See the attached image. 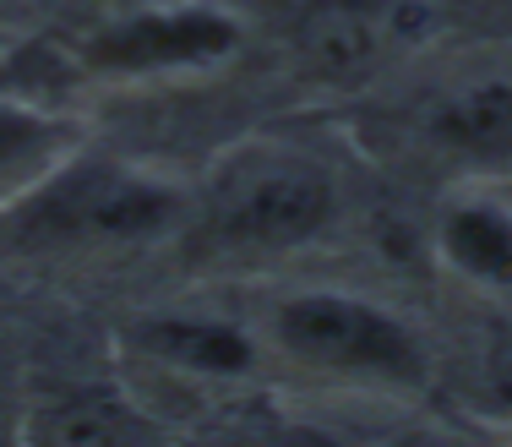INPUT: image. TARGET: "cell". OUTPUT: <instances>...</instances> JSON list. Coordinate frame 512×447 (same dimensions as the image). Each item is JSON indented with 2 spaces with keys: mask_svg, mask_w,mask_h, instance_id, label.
Returning a JSON list of instances; mask_svg holds the SVG:
<instances>
[{
  "mask_svg": "<svg viewBox=\"0 0 512 447\" xmlns=\"http://www.w3.org/2000/svg\"><path fill=\"white\" fill-rule=\"evenodd\" d=\"M431 148L453 153V159L485 169L512 159V71H485V77L463 82L447 99H436L425 120Z\"/></svg>",
  "mask_w": 512,
  "mask_h": 447,
  "instance_id": "cell-6",
  "label": "cell"
},
{
  "mask_svg": "<svg viewBox=\"0 0 512 447\" xmlns=\"http://www.w3.org/2000/svg\"><path fill=\"white\" fill-rule=\"evenodd\" d=\"M39 431L50 442H120V437H142L148 420H137L131 409H115L109 398H71L55 415L39 420Z\"/></svg>",
  "mask_w": 512,
  "mask_h": 447,
  "instance_id": "cell-10",
  "label": "cell"
},
{
  "mask_svg": "<svg viewBox=\"0 0 512 447\" xmlns=\"http://www.w3.org/2000/svg\"><path fill=\"white\" fill-rule=\"evenodd\" d=\"M409 39L398 0H316L295 28V55L322 82H365Z\"/></svg>",
  "mask_w": 512,
  "mask_h": 447,
  "instance_id": "cell-5",
  "label": "cell"
},
{
  "mask_svg": "<svg viewBox=\"0 0 512 447\" xmlns=\"http://www.w3.org/2000/svg\"><path fill=\"white\" fill-rule=\"evenodd\" d=\"M180 219H186V197L169 180L115 159L66 153L50 175L33 180L0 213V251L88 262L148 246V240L180 229Z\"/></svg>",
  "mask_w": 512,
  "mask_h": 447,
  "instance_id": "cell-1",
  "label": "cell"
},
{
  "mask_svg": "<svg viewBox=\"0 0 512 447\" xmlns=\"http://www.w3.org/2000/svg\"><path fill=\"white\" fill-rule=\"evenodd\" d=\"M71 153V126L33 104L0 99V213Z\"/></svg>",
  "mask_w": 512,
  "mask_h": 447,
  "instance_id": "cell-8",
  "label": "cell"
},
{
  "mask_svg": "<svg viewBox=\"0 0 512 447\" xmlns=\"http://www.w3.org/2000/svg\"><path fill=\"white\" fill-rule=\"evenodd\" d=\"M137 344L153 360L180 371H197V377H235L251 366L256 349L224 322H197V317H169V322H148L137 328Z\"/></svg>",
  "mask_w": 512,
  "mask_h": 447,
  "instance_id": "cell-9",
  "label": "cell"
},
{
  "mask_svg": "<svg viewBox=\"0 0 512 447\" xmlns=\"http://www.w3.org/2000/svg\"><path fill=\"white\" fill-rule=\"evenodd\" d=\"M267 338L289 366L333 382L404 388V382L425 377L420 344H414L404 322L360 295H338V289H300V295L278 300Z\"/></svg>",
  "mask_w": 512,
  "mask_h": 447,
  "instance_id": "cell-3",
  "label": "cell"
},
{
  "mask_svg": "<svg viewBox=\"0 0 512 447\" xmlns=\"http://www.w3.org/2000/svg\"><path fill=\"white\" fill-rule=\"evenodd\" d=\"M436 246L463 279L491 289L512 284V213L502 202H485V197L453 202L436 224Z\"/></svg>",
  "mask_w": 512,
  "mask_h": 447,
  "instance_id": "cell-7",
  "label": "cell"
},
{
  "mask_svg": "<svg viewBox=\"0 0 512 447\" xmlns=\"http://www.w3.org/2000/svg\"><path fill=\"white\" fill-rule=\"evenodd\" d=\"M240 28L224 11L180 6V11H137L109 22L88 39V66L104 77H164V71H197L229 60Z\"/></svg>",
  "mask_w": 512,
  "mask_h": 447,
  "instance_id": "cell-4",
  "label": "cell"
},
{
  "mask_svg": "<svg viewBox=\"0 0 512 447\" xmlns=\"http://www.w3.org/2000/svg\"><path fill=\"white\" fill-rule=\"evenodd\" d=\"M333 213L338 186L316 159L251 148L218 169L202 202H186L180 246L202 268H262L311 246L333 224Z\"/></svg>",
  "mask_w": 512,
  "mask_h": 447,
  "instance_id": "cell-2",
  "label": "cell"
}]
</instances>
